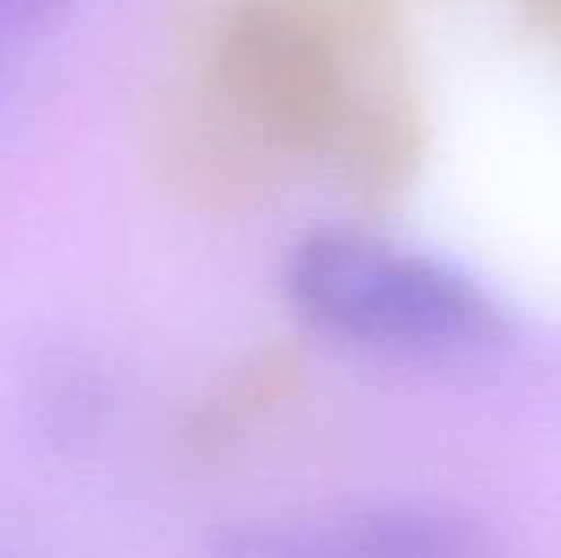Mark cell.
I'll return each mask as SVG.
<instances>
[{
	"instance_id": "1",
	"label": "cell",
	"mask_w": 561,
	"mask_h": 558,
	"mask_svg": "<svg viewBox=\"0 0 561 558\" xmlns=\"http://www.w3.org/2000/svg\"><path fill=\"white\" fill-rule=\"evenodd\" d=\"M295 310L352 344L390 352H455L504 333L496 303L455 269L390 241L318 230L287 257Z\"/></svg>"
},
{
	"instance_id": "3",
	"label": "cell",
	"mask_w": 561,
	"mask_h": 558,
	"mask_svg": "<svg viewBox=\"0 0 561 558\" xmlns=\"http://www.w3.org/2000/svg\"><path fill=\"white\" fill-rule=\"evenodd\" d=\"M73 0H0V35H46L54 31Z\"/></svg>"
},
{
	"instance_id": "2",
	"label": "cell",
	"mask_w": 561,
	"mask_h": 558,
	"mask_svg": "<svg viewBox=\"0 0 561 558\" xmlns=\"http://www.w3.org/2000/svg\"><path fill=\"white\" fill-rule=\"evenodd\" d=\"M215 558H481L466 521L436 509L382 505L318 521L237 524L215 536Z\"/></svg>"
}]
</instances>
